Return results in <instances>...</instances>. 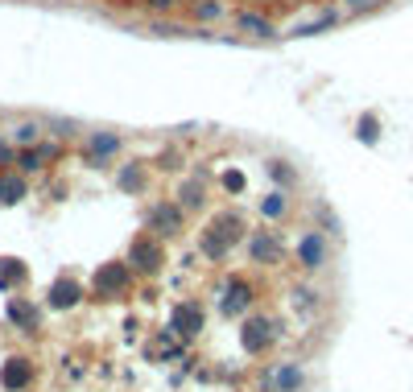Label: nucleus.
<instances>
[{"instance_id":"27","label":"nucleus","mask_w":413,"mask_h":392,"mask_svg":"<svg viewBox=\"0 0 413 392\" xmlns=\"http://www.w3.org/2000/svg\"><path fill=\"white\" fill-rule=\"evenodd\" d=\"M352 4H364V0H352Z\"/></svg>"},{"instance_id":"9","label":"nucleus","mask_w":413,"mask_h":392,"mask_svg":"<svg viewBox=\"0 0 413 392\" xmlns=\"http://www.w3.org/2000/svg\"><path fill=\"white\" fill-rule=\"evenodd\" d=\"M248 252H252V260H256V265H273V260H281V244H277L269 231H256V236H252V244H248Z\"/></svg>"},{"instance_id":"15","label":"nucleus","mask_w":413,"mask_h":392,"mask_svg":"<svg viewBox=\"0 0 413 392\" xmlns=\"http://www.w3.org/2000/svg\"><path fill=\"white\" fill-rule=\"evenodd\" d=\"M356 136H360L364 145H376V141H381V120H376V116H360Z\"/></svg>"},{"instance_id":"10","label":"nucleus","mask_w":413,"mask_h":392,"mask_svg":"<svg viewBox=\"0 0 413 392\" xmlns=\"http://www.w3.org/2000/svg\"><path fill=\"white\" fill-rule=\"evenodd\" d=\"M149 223H153V227H161L165 236H174V231H182V211H178V207H170V203H161V207L149 215Z\"/></svg>"},{"instance_id":"11","label":"nucleus","mask_w":413,"mask_h":392,"mask_svg":"<svg viewBox=\"0 0 413 392\" xmlns=\"http://www.w3.org/2000/svg\"><path fill=\"white\" fill-rule=\"evenodd\" d=\"M0 384H4V389H25V384H29V364H25V360H8V364H4V372H0Z\"/></svg>"},{"instance_id":"23","label":"nucleus","mask_w":413,"mask_h":392,"mask_svg":"<svg viewBox=\"0 0 413 392\" xmlns=\"http://www.w3.org/2000/svg\"><path fill=\"white\" fill-rule=\"evenodd\" d=\"M261 211H265V215H269V219H277V215H281V211H285V194H269V198H265V203H261Z\"/></svg>"},{"instance_id":"3","label":"nucleus","mask_w":413,"mask_h":392,"mask_svg":"<svg viewBox=\"0 0 413 392\" xmlns=\"http://www.w3.org/2000/svg\"><path fill=\"white\" fill-rule=\"evenodd\" d=\"M298 260H302V269L319 273V269L327 265V240H323L319 231H306L302 244H298Z\"/></svg>"},{"instance_id":"2","label":"nucleus","mask_w":413,"mask_h":392,"mask_svg":"<svg viewBox=\"0 0 413 392\" xmlns=\"http://www.w3.org/2000/svg\"><path fill=\"white\" fill-rule=\"evenodd\" d=\"M91 289H95L99 298H116V293H124V289H128V269H124V265H103V269L91 277Z\"/></svg>"},{"instance_id":"22","label":"nucleus","mask_w":413,"mask_h":392,"mask_svg":"<svg viewBox=\"0 0 413 392\" xmlns=\"http://www.w3.org/2000/svg\"><path fill=\"white\" fill-rule=\"evenodd\" d=\"M269 174H273V178H277L281 186H294V178H298V174H294V169H290L285 161H269Z\"/></svg>"},{"instance_id":"16","label":"nucleus","mask_w":413,"mask_h":392,"mask_svg":"<svg viewBox=\"0 0 413 392\" xmlns=\"http://www.w3.org/2000/svg\"><path fill=\"white\" fill-rule=\"evenodd\" d=\"M120 186L132 190V194H141V190H145V169H141V165H124V169H120Z\"/></svg>"},{"instance_id":"13","label":"nucleus","mask_w":413,"mask_h":392,"mask_svg":"<svg viewBox=\"0 0 413 392\" xmlns=\"http://www.w3.org/2000/svg\"><path fill=\"white\" fill-rule=\"evenodd\" d=\"M302 380H306L302 368H298V364H285V368L273 376V389H277V392H298V389H302Z\"/></svg>"},{"instance_id":"24","label":"nucleus","mask_w":413,"mask_h":392,"mask_svg":"<svg viewBox=\"0 0 413 392\" xmlns=\"http://www.w3.org/2000/svg\"><path fill=\"white\" fill-rule=\"evenodd\" d=\"M12 136H17L21 145H33V141H37V124H17V132H12Z\"/></svg>"},{"instance_id":"20","label":"nucleus","mask_w":413,"mask_h":392,"mask_svg":"<svg viewBox=\"0 0 413 392\" xmlns=\"http://www.w3.org/2000/svg\"><path fill=\"white\" fill-rule=\"evenodd\" d=\"M178 198H182V207H203V186H199V182H186V186L178 190Z\"/></svg>"},{"instance_id":"18","label":"nucleus","mask_w":413,"mask_h":392,"mask_svg":"<svg viewBox=\"0 0 413 392\" xmlns=\"http://www.w3.org/2000/svg\"><path fill=\"white\" fill-rule=\"evenodd\" d=\"M8 318L21 322V327H37V314H33L29 306H21V302H8Z\"/></svg>"},{"instance_id":"5","label":"nucleus","mask_w":413,"mask_h":392,"mask_svg":"<svg viewBox=\"0 0 413 392\" xmlns=\"http://www.w3.org/2000/svg\"><path fill=\"white\" fill-rule=\"evenodd\" d=\"M273 343V322L269 318H248L244 322V351H265Z\"/></svg>"},{"instance_id":"8","label":"nucleus","mask_w":413,"mask_h":392,"mask_svg":"<svg viewBox=\"0 0 413 392\" xmlns=\"http://www.w3.org/2000/svg\"><path fill=\"white\" fill-rule=\"evenodd\" d=\"M170 331H178L182 339H194V335L203 331V310H199V306H178V310H174Z\"/></svg>"},{"instance_id":"1","label":"nucleus","mask_w":413,"mask_h":392,"mask_svg":"<svg viewBox=\"0 0 413 392\" xmlns=\"http://www.w3.org/2000/svg\"><path fill=\"white\" fill-rule=\"evenodd\" d=\"M236 227H240V219H236V215H219V219L211 223V231L203 236V252L219 260V256L232 248V240H236Z\"/></svg>"},{"instance_id":"12","label":"nucleus","mask_w":413,"mask_h":392,"mask_svg":"<svg viewBox=\"0 0 413 392\" xmlns=\"http://www.w3.org/2000/svg\"><path fill=\"white\" fill-rule=\"evenodd\" d=\"M25 198V178L17 174H0V207H12Z\"/></svg>"},{"instance_id":"17","label":"nucleus","mask_w":413,"mask_h":392,"mask_svg":"<svg viewBox=\"0 0 413 392\" xmlns=\"http://www.w3.org/2000/svg\"><path fill=\"white\" fill-rule=\"evenodd\" d=\"M240 25H244L248 33H256V37H273V25H269L265 17H252V12H244V17H240Z\"/></svg>"},{"instance_id":"7","label":"nucleus","mask_w":413,"mask_h":392,"mask_svg":"<svg viewBox=\"0 0 413 392\" xmlns=\"http://www.w3.org/2000/svg\"><path fill=\"white\" fill-rule=\"evenodd\" d=\"M248 302H252V289H248L244 281H228V289H223V298H219V310L232 318V314L248 310Z\"/></svg>"},{"instance_id":"4","label":"nucleus","mask_w":413,"mask_h":392,"mask_svg":"<svg viewBox=\"0 0 413 392\" xmlns=\"http://www.w3.org/2000/svg\"><path fill=\"white\" fill-rule=\"evenodd\" d=\"M161 260H165V256H161V244H157V240H137L132 252H128V265H137L141 273H157Z\"/></svg>"},{"instance_id":"6","label":"nucleus","mask_w":413,"mask_h":392,"mask_svg":"<svg viewBox=\"0 0 413 392\" xmlns=\"http://www.w3.org/2000/svg\"><path fill=\"white\" fill-rule=\"evenodd\" d=\"M79 298H83V285L70 281V277H62V281L50 285V306L54 310H70V306H79Z\"/></svg>"},{"instance_id":"14","label":"nucleus","mask_w":413,"mask_h":392,"mask_svg":"<svg viewBox=\"0 0 413 392\" xmlns=\"http://www.w3.org/2000/svg\"><path fill=\"white\" fill-rule=\"evenodd\" d=\"M116 149H120V136H116V132H91V145H87L91 157H108V153H116Z\"/></svg>"},{"instance_id":"21","label":"nucleus","mask_w":413,"mask_h":392,"mask_svg":"<svg viewBox=\"0 0 413 392\" xmlns=\"http://www.w3.org/2000/svg\"><path fill=\"white\" fill-rule=\"evenodd\" d=\"M25 277V265H17V260H0V281L4 285H17Z\"/></svg>"},{"instance_id":"19","label":"nucleus","mask_w":413,"mask_h":392,"mask_svg":"<svg viewBox=\"0 0 413 392\" xmlns=\"http://www.w3.org/2000/svg\"><path fill=\"white\" fill-rule=\"evenodd\" d=\"M194 17H199V21H215V17H223V0H203V4H194Z\"/></svg>"},{"instance_id":"26","label":"nucleus","mask_w":413,"mask_h":392,"mask_svg":"<svg viewBox=\"0 0 413 392\" xmlns=\"http://www.w3.org/2000/svg\"><path fill=\"white\" fill-rule=\"evenodd\" d=\"M17 161H21V165H25V169H41V165H46V161H41V153H37V149H33V153H21V157H17Z\"/></svg>"},{"instance_id":"25","label":"nucleus","mask_w":413,"mask_h":392,"mask_svg":"<svg viewBox=\"0 0 413 392\" xmlns=\"http://www.w3.org/2000/svg\"><path fill=\"white\" fill-rule=\"evenodd\" d=\"M223 186H228L232 194H240V190H244V174H240V169H228V174H223Z\"/></svg>"}]
</instances>
